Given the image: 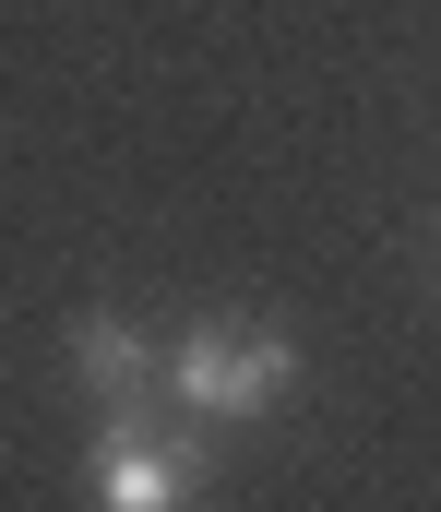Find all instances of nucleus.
<instances>
[{
  "instance_id": "f257e3e1",
  "label": "nucleus",
  "mask_w": 441,
  "mask_h": 512,
  "mask_svg": "<svg viewBox=\"0 0 441 512\" xmlns=\"http://www.w3.org/2000/svg\"><path fill=\"white\" fill-rule=\"evenodd\" d=\"M167 393L191 417H263V405L298 393V334H275V322H191L167 346Z\"/></svg>"
},
{
  "instance_id": "f03ea898",
  "label": "nucleus",
  "mask_w": 441,
  "mask_h": 512,
  "mask_svg": "<svg viewBox=\"0 0 441 512\" xmlns=\"http://www.w3.org/2000/svg\"><path fill=\"white\" fill-rule=\"evenodd\" d=\"M84 501L96 512H191L203 501V441L144 429V417H108L96 453H84Z\"/></svg>"
},
{
  "instance_id": "7ed1b4c3",
  "label": "nucleus",
  "mask_w": 441,
  "mask_h": 512,
  "mask_svg": "<svg viewBox=\"0 0 441 512\" xmlns=\"http://www.w3.org/2000/svg\"><path fill=\"white\" fill-rule=\"evenodd\" d=\"M72 382L96 393L108 417H132V405L167 382V346H144V334H132L120 310H84V322H72Z\"/></svg>"
}]
</instances>
